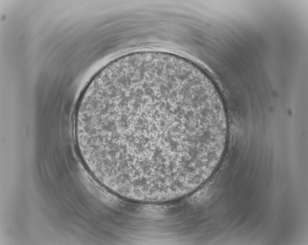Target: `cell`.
Instances as JSON below:
<instances>
[{"mask_svg": "<svg viewBox=\"0 0 308 245\" xmlns=\"http://www.w3.org/2000/svg\"><path fill=\"white\" fill-rule=\"evenodd\" d=\"M83 130L100 179L138 197L166 196L214 166L223 118L212 87L170 65L119 70L96 84Z\"/></svg>", "mask_w": 308, "mask_h": 245, "instance_id": "obj_1", "label": "cell"}]
</instances>
